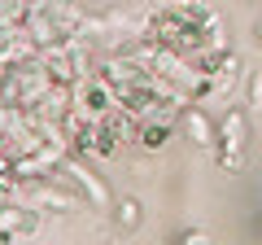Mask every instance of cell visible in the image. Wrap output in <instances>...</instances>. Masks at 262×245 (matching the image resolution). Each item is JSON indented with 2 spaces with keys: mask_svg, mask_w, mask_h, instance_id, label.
I'll list each match as a JSON object with an SVG mask.
<instances>
[{
  "mask_svg": "<svg viewBox=\"0 0 262 245\" xmlns=\"http://www.w3.org/2000/svg\"><path fill=\"white\" fill-rule=\"evenodd\" d=\"M223 167L227 171L245 167V118L241 114H227V122H223Z\"/></svg>",
  "mask_w": 262,
  "mask_h": 245,
  "instance_id": "1",
  "label": "cell"
},
{
  "mask_svg": "<svg viewBox=\"0 0 262 245\" xmlns=\"http://www.w3.org/2000/svg\"><path fill=\"white\" fill-rule=\"evenodd\" d=\"M249 110H262V70L249 75Z\"/></svg>",
  "mask_w": 262,
  "mask_h": 245,
  "instance_id": "2",
  "label": "cell"
},
{
  "mask_svg": "<svg viewBox=\"0 0 262 245\" xmlns=\"http://www.w3.org/2000/svg\"><path fill=\"white\" fill-rule=\"evenodd\" d=\"M258 39H262V22H258Z\"/></svg>",
  "mask_w": 262,
  "mask_h": 245,
  "instance_id": "3",
  "label": "cell"
}]
</instances>
